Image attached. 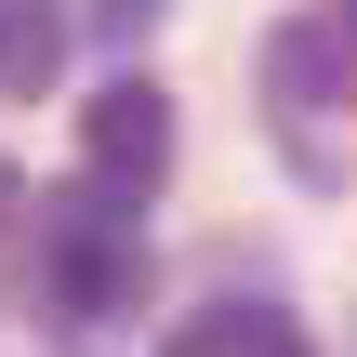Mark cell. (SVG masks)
Listing matches in <instances>:
<instances>
[{"instance_id":"1","label":"cell","mask_w":357,"mask_h":357,"mask_svg":"<svg viewBox=\"0 0 357 357\" xmlns=\"http://www.w3.org/2000/svg\"><path fill=\"white\" fill-rule=\"evenodd\" d=\"M40 212V291H53V318L66 331H106V318H132V291H146V238H132V185H66V199H26Z\"/></svg>"},{"instance_id":"2","label":"cell","mask_w":357,"mask_h":357,"mask_svg":"<svg viewBox=\"0 0 357 357\" xmlns=\"http://www.w3.org/2000/svg\"><path fill=\"white\" fill-rule=\"evenodd\" d=\"M265 119L291 132L305 172H331L318 119H357V13H291V26L265 40Z\"/></svg>"},{"instance_id":"3","label":"cell","mask_w":357,"mask_h":357,"mask_svg":"<svg viewBox=\"0 0 357 357\" xmlns=\"http://www.w3.org/2000/svg\"><path fill=\"white\" fill-rule=\"evenodd\" d=\"M79 146H93V172H106V185H132V199H146V185L172 172V93H159V79H106V93H93V119H79Z\"/></svg>"},{"instance_id":"4","label":"cell","mask_w":357,"mask_h":357,"mask_svg":"<svg viewBox=\"0 0 357 357\" xmlns=\"http://www.w3.org/2000/svg\"><path fill=\"white\" fill-rule=\"evenodd\" d=\"M66 66V0H0V93H53Z\"/></svg>"},{"instance_id":"5","label":"cell","mask_w":357,"mask_h":357,"mask_svg":"<svg viewBox=\"0 0 357 357\" xmlns=\"http://www.w3.org/2000/svg\"><path fill=\"white\" fill-rule=\"evenodd\" d=\"M172 357H305V331L278 318V305H212V318H185Z\"/></svg>"},{"instance_id":"6","label":"cell","mask_w":357,"mask_h":357,"mask_svg":"<svg viewBox=\"0 0 357 357\" xmlns=\"http://www.w3.org/2000/svg\"><path fill=\"white\" fill-rule=\"evenodd\" d=\"M146 13H159V0H93V26H106V40H132Z\"/></svg>"},{"instance_id":"7","label":"cell","mask_w":357,"mask_h":357,"mask_svg":"<svg viewBox=\"0 0 357 357\" xmlns=\"http://www.w3.org/2000/svg\"><path fill=\"white\" fill-rule=\"evenodd\" d=\"M0 212H13V172H0Z\"/></svg>"},{"instance_id":"8","label":"cell","mask_w":357,"mask_h":357,"mask_svg":"<svg viewBox=\"0 0 357 357\" xmlns=\"http://www.w3.org/2000/svg\"><path fill=\"white\" fill-rule=\"evenodd\" d=\"M344 13H357V0H344Z\"/></svg>"}]
</instances>
